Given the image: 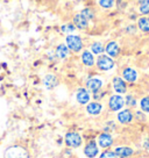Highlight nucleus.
Returning <instances> with one entry per match:
<instances>
[{
	"instance_id": "1",
	"label": "nucleus",
	"mask_w": 149,
	"mask_h": 158,
	"mask_svg": "<svg viewBox=\"0 0 149 158\" xmlns=\"http://www.w3.org/2000/svg\"><path fill=\"white\" fill-rule=\"evenodd\" d=\"M5 158H29V152L23 147L13 145L5 150Z\"/></svg>"
},
{
	"instance_id": "2",
	"label": "nucleus",
	"mask_w": 149,
	"mask_h": 158,
	"mask_svg": "<svg viewBox=\"0 0 149 158\" xmlns=\"http://www.w3.org/2000/svg\"><path fill=\"white\" fill-rule=\"evenodd\" d=\"M66 47L68 49L72 50L74 52H78L82 50L83 48V42H82V39L77 35H69L66 36Z\"/></svg>"
},
{
	"instance_id": "3",
	"label": "nucleus",
	"mask_w": 149,
	"mask_h": 158,
	"mask_svg": "<svg viewBox=\"0 0 149 158\" xmlns=\"http://www.w3.org/2000/svg\"><path fill=\"white\" fill-rule=\"evenodd\" d=\"M96 64L98 66V69H100L101 71H109L114 66V62L111 57L103 55L98 57V59L96 60Z\"/></svg>"
},
{
	"instance_id": "4",
	"label": "nucleus",
	"mask_w": 149,
	"mask_h": 158,
	"mask_svg": "<svg viewBox=\"0 0 149 158\" xmlns=\"http://www.w3.org/2000/svg\"><path fill=\"white\" fill-rule=\"evenodd\" d=\"M65 143L68 147H71V148H78L82 144V136L74 131L68 133L65 136Z\"/></svg>"
},
{
	"instance_id": "5",
	"label": "nucleus",
	"mask_w": 149,
	"mask_h": 158,
	"mask_svg": "<svg viewBox=\"0 0 149 158\" xmlns=\"http://www.w3.org/2000/svg\"><path fill=\"white\" fill-rule=\"evenodd\" d=\"M125 105V99L119 95V94H114V95H112L111 98H109V106L111 110H120V109L124 107Z\"/></svg>"
},
{
	"instance_id": "6",
	"label": "nucleus",
	"mask_w": 149,
	"mask_h": 158,
	"mask_svg": "<svg viewBox=\"0 0 149 158\" xmlns=\"http://www.w3.org/2000/svg\"><path fill=\"white\" fill-rule=\"evenodd\" d=\"M99 152V149H98V145L95 141H91L86 144V147L84 148V153L86 157L89 158H95Z\"/></svg>"
},
{
	"instance_id": "7",
	"label": "nucleus",
	"mask_w": 149,
	"mask_h": 158,
	"mask_svg": "<svg viewBox=\"0 0 149 158\" xmlns=\"http://www.w3.org/2000/svg\"><path fill=\"white\" fill-rule=\"evenodd\" d=\"M113 89L118 94H122L126 93L127 91V86H126V83L122 78H119V77H115L113 79Z\"/></svg>"
},
{
	"instance_id": "8",
	"label": "nucleus",
	"mask_w": 149,
	"mask_h": 158,
	"mask_svg": "<svg viewBox=\"0 0 149 158\" xmlns=\"http://www.w3.org/2000/svg\"><path fill=\"white\" fill-rule=\"evenodd\" d=\"M117 118H118V121H119L120 123L126 124V123H129V122L133 120L134 115H133V113H132L129 109H124V110H121V112L118 114Z\"/></svg>"
},
{
	"instance_id": "9",
	"label": "nucleus",
	"mask_w": 149,
	"mask_h": 158,
	"mask_svg": "<svg viewBox=\"0 0 149 158\" xmlns=\"http://www.w3.org/2000/svg\"><path fill=\"white\" fill-rule=\"evenodd\" d=\"M98 144L101 148H109L113 144V138H112V136L109 134H101L98 137Z\"/></svg>"
},
{
	"instance_id": "10",
	"label": "nucleus",
	"mask_w": 149,
	"mask_h": 158,
	"mask_svg": "<svg viewBox=\"0 0 149 158\" xmlns=\"http://www.w3.org/2000/svg\"><path fill=\"white\" fill-rule=\"evenodd\" d=\"M76 99L77 101L82 105H86L89 104L90 101V93L87 89H79L77 91V94H76Z\"/></svg>"
},
{
	"instance_id": "11",
	"label": "nucleus",
	"mask_w": 149,
	"mask_h": 158,
	"mask_svg": "<svg viewBox=\"0 0 149 158\" xmlns=\"http://www.w3.org/2000/svg\"><path fill=\"white\" fill-rule=\"evenodd\" d=\"M101 86H103V81L99 78H91L86 81V87L91 91H93V92L99 91L101 89Z\"/></svg>"
},
{
	"instance_id": "12",
	"label": "nucleus",
	"mask_w": 149,
	"mask_h": 158,
	"mask_svg": "<svg viewBox=\"0 0 149 158\" xmlns=\"http://www.w3.org/2000/svg\"><path fill=\"white\" fill-rule=\"evenodd\" d=\"M122 77H124L125 80H127L129 83H134L138 78V72L132 68H126L122 71Z\"/></svg>"
},
{
	"instance_id": "13",
	"label": "nucleus",
	"mask_w": 149,
	"mask_h": 158,
	"mask_svg": "<svg viewBox=\"0 0 149 158\" xmlns=\"http://www.w3.org/2000/svg\"><path fill=\"white\" fill-rule=\"evenodd\" d=\"M105 50H106V52H107V55H109V57H117V56L119 55L120 49H119L118 43L114 42V41H112V42H109V44L106 45Z\"/></svg>"
},
{
	"instance_id": "14",
	"label": "nucleus",
	"mask_w": 149,
	"mask_h": 158,
	"mask_svg": "<svg viewBox=\"0 0 149 158\" xmlns=\"http://www.w3.org/2000/svg\"><path fill=\"white\" fill-rule=\"evenodd\" d=\"M115 155L118 157L121 158H128L133 155V149L129 148V147H120V148L115 149Z\"/></svg>"
},
{
	"instance_id": "15",
	"label": "nucleus",
	"mask_w": 149,
	"mask_h": 158,
	"mask_svg": "<svg viewBox=\"0 0 149 158\" xmlns=\"http://www.w3.org/2000/svg\"><path fill=\"white\" fill-rule=\"evenodd\" d=\"M82 62L83 64L86 66H92L95 64V58H93V54L89 51V50H84L82 54Z\"/></svg>"
},
{
	"instance_id": "16",
	"label": "nucleus",
	"mask_w": 149,
	"mask_h": 158,
	"mask_svg": "<svg viewBox=\"0 0 149 158\" xmlns=\"http://www.w3.org/2000/svg\"><path fill=\"white\" fill-rule=\"evenodd\" d=\"M101 109H103V106L98 102H91L86 106V112L91 115H98V114H100Z\"/></svg>"
},
{
	"instance_id": "17",
	"label": "nucleus",
	"mask_w": 149,
	"mask_h": 158,
	"mask_svg": "<svg viewBox=\"0 0 149 158\" xmlns=\"http://www.w3.org/2000/svg\"><path fill=\"white\" fill-rule=\"evenodd\" d=\"M74 23L76 25V27H77L78 29H84V28H86V27L89 26V21H86L79 13V14L74 15Z\"/></svg>"
},
{
	"instance_id": "18",
	"label": "nucleus",
	"mask_w": 149,
	"mask_h": 158,
	"mask_svg": "<svg viewBox=\"0 0 149 158\" xmlns=\"http://www.w3.org/2000/svg\"><path fill=\"white\" fill-rule=\"evenodd\" d=\"M43 83L47 86V89H54L55 86L58 84L57 78L55 77L54 74H47L45 77V79H43Z\"/></svg>"
},
{
	"instance_id": "19",
	"label": "nucleus",
	"mask_w": 149,
	"mask_h": 158,
	"mask_svg": "<svg viewBox=\"0 0 149 158\" xmlns=\"http://www.w3.org/2000/svg\"><path fill=\"white\" fill-rule=\"evenodd\" d=\"M69 54V49H68V47L65 44H60L57 47V49H56V55L60 57V58H64L66 57Z\"/></svg>"
},
{
	"instance_id": "20",
	"label": "nucleus",
	"mask_w": 149,
	"mask_h": 158,
	"mask_svg": "<svg viewBox=\"0 0 149 158\" xmlns=\"http://www.w3.org/2000/svg\"><path fill=\"white\" fill-rule=\"evenodd\" d=\"M104 51V45L101 42H95L91 45V52H93L96 55H100Z\"/></svg>"
},
{
	"instance_id": "21",
	"label": "nucleus",
	"mask_w": 149,
	"mask_h": 158,
	"mask_svg": "<svg viewBox=\"0 0 149 158\" xmlns=\"http://www.w3.org/2000/svg\"><path fill=\"white\" fill-rule=\"evenodd\" d=\"M138 25H139L140 29L142 30V31H149V19L147 18H141L139 19V22H138Z\"/></svg>"
},
{
	"instance_id": "22",
	"label": "nucleus",
	"mask_w": 149,
	"mask_h": 158,
	"mask_svg": "<svg viewBox=\"0 0 149 158\" xmlns=\"http://www.w3.org/2000/svg\"><path fill=\"white\" fill-rule=\"evenodd\" d=\"M80 15L84 18L86 21H89V20H92L95 18V14H93V12L89 8H84V10L80 12Z\"/></svg>"
},
{
	"instance_id": "23",
	"label": "nucleus",
	"mask_w": 149,
	"mask_h": 158,
	"mask_svg": "<svg viewBox=\"0 0 149 158\" xmlns=\"http://www.w3.org/2000/svg\"><path fill=\"white\" fill-rule=\"evenodd\" d=\"M141 108H142L143 112L149 113V97H144L141 100Z\"/></svg>"
},
{
	"instance_id": "24",
	"label": "nucleus",
	"mask_w": 149,
	"mask_h": 158,
	"mask_svg": "<svg viewBox=\"0 0 149 158\" xmlns=\"http://www.w3.org/2000/svg\"><path fill=\"white\" fill-rule=\"evenodd\" d=\"M125 102H126V105H127L128 107H135L136 100H135L132 95H127V97H126V100H125Z\"/></svg>"
},
{
	"instance_id": "25",
	"label": "nucleus",
	"mask_w": 149,
	"mask_h": 158,
	"mask_svg": "<svg viewBox=\"0 0 149 158\" xmlns=\"http://www.w3.org/2000/svg\"><path fill=\"white\" fill-rule=\"evenodd\" d=\"M113 1L112 0H100L99 1V5L101 7H104V8H111L112 6H113Z\"/></svg>"
},
{
	"instance_id": "26",
	"label": "nucleus",
	"mask_w": 149,
	"mask_h": 158,
	"mask_svg": "<svg viewBox=\"0 0 149 158\" xmlns=\"http://www.w3.org/2000/svg\"><path fill=\"white\" fill-rule=\"evenodd\" d=\"M99 158H119V157L113 151H105V152H103L100 155Z\"/></svg>"
},
{
	"instance_id": "27",
	"label": "nucleus",
	"mask_w": 149,
	"mask_h": 158,
	"mask_svg": "<svg viewBox=\"0 0 149 158\" xmlns=\"http://www.w3.org/2000/svg\"><path fill=\"white\" fill-rule=\"evenodd\" d=\"M61 29H62L63 33H72V31L76 29V27H74V25H64Z\"/></svg>"
},
{
	"instance_id": "28",
	"label": "nucleus",
	"mask_w": 149,
	"mask_h": 158,
	"mask_svg": "<svg viewBox=\"0 0 149 158\" xmlns=\"http://www.w3.org/2000/svg\"><path fill=\"white\" fill-rule=\"evenodd\" d=\"M140 12H141L142 14H144V15L149 14V6H148V5H142V6H140Z\"/></svg>"
}]
</instances>
